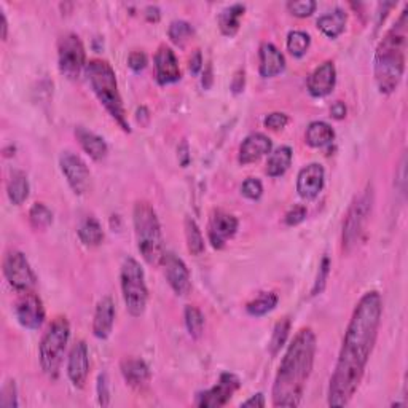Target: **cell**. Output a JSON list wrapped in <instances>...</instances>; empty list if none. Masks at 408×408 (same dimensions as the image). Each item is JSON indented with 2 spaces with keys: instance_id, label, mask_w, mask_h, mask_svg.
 <instances>
[{
  "instance_id": "6da1fadb",
  "label": "cell",
  "mask_w": 408,
  "mask_h": 408,
  "mask_svg": "<svg viewBox=\"0 0 408 408\" xmlns=\"http://www.w3.org/2000/svg\"><path fill=\"white\" fill-rule=\"evenodd\" d=\"M383 316V299L377 290L362 295L348 324L345 338L329 385V405L345 407L359 390L377 343Z\"/></svg>"
},
{
  "instance_id": "7a4b0ae2",
  "label": "cell",
  "mask_w": 408,
  "mask_h": 408,
  "mask_svg": "<svg viewBox=\"0 0 408 408\" xmlns=\"http://www.w3.org/2000/svg\"><path fill=\"white\" fill-rule=\"evenodd\" d=\"M316 335L311 329H302L294 336L281 360L273 385V405L295 408L302 402L308 378L313 372Z\"/></svg>"
},
{
  "instance_id": "3957f363",
  "label": "cell",
  "mask_w": 408,
  "mask_h": 408,
  "mask_svg": "<svg viewBox=\"0 0 408 408\" xmlns=\"http://www.w3.org/2000/svg\"><path fill=\"white\" fill-rule=\"evenodd\" d=\"M407 26L408 9H405L397 21L391 26L375 53V82L380 93L391 94L396 92L405 72L407 51Z\"/></svg>"
},
{
  "instance_id": "277c9868",
  "label": "cell",
  "mask_w": 408,
  "mask_h": 408,
  "mask_svg": "<svg viewBox=\"0 0 408 408\" xmlns=\"http://www.w3.org/2000/svg\"><path fill=\"white\" fill-rule=\"evenodd\" d=\"M85 72L94 94L98 96V99L101 101L102 106L106 107L110 116L118 123L123 131L131 133L125 107H123L121 94L118 92L115 70L112 69V66H110L107 61L92 60L87 62Z\"/></svg>"
},
{
  "instance_id": "5b68a950",
  "label": "cell",
  "mask_w": 408,
  "mask_h": 408,
  "mask_svg": "<svg viewBox=\"0 0 408 408\" xmlns=\"http://www.w3.org/2000/svg\"><path fill=\"white\" fill-rule=\"evenodd\" d=\"M133 220L140 255L147 263L160 265L165 255V241L157 211L150 203L138 202L133 211Z\"/></svg>"
},
{
  "instance_id": "8992f818",
  "label": "cell",
  "mask_w": 408,
  "mask_h": 408,
  "mask_svg": "<svg viewBox=\"0 0 408 408\" xmlns=\"http://www.w3.org/2000/svg\"><path fill=\"white\" fill-rule=\"evenodd\" d=\"M69 336H70L69 321L66 317L60 316L51 322V326L48 327L47 332H45L40 341V346H38L40 367L51 380L57 378V375H60Z\"/></svg>"
},
{
  "instance_id": "52a82bcc",
  "label": "cell",
  "mask_w": 408,
  "mask_h": 408,
  "mask_svg": "<svg viewBox=\"0 0 408 408\" xmlns=\"http://www.w3.org/2000/svg\"><path fill=\"white\" fill-rule=\"evenodd\" d=\"M120 281L123 300H125L128 313L133 317H140L147 308L148 290L145 284V273L136 258H125L120 271Z\"/></svg>"
},
{
  "instance_id": "ba28073f",
  "label": "cell",
  "mask_w": 408,
  "mask_h": 408,
  "mask_svg": "<svg viewBox=\"0 0 408 408\" xmlns=\"http://www.w3.org/2000/svg\"><path fill=\"white\" fill-rule=\"evenodd\" d=\"M372 211V190H365L349 206L345 222H343V250L351 252L360 243L365 230L367 219Z\"/></svg>"
},
{
  "instance_id": "9c48e42d",
  "label": "cell",
  "mask_w": 408,
  "mask_h": 408,
  "mask_svg": "<svg viewBox=\"0 0 408 408\" xmlns=\"http://www.w3.org/2000/svg\"><path fill=\"white\" fill-rule=\"evenodd\" d=\"M57 64L64 77L77 80L87 67V53L80 37L74 32L64 34L57 42Z\"/></svg>"
},
{
  "instance_id": "30bf717a",
  "label": "cell",
  "mask_w": 408,
  "mask_h": 408,
  "mask_svg": "<svg viewBox=\"0 0 408 408\" xmlns=\"http://www.w3.org/2000/svg\"><path fill=\"white\" fill-rule=\"evenodd\" d=\"M4 275L13 289L18 292H29L35 286L37 277L28 258L19 250L6 252L4 258Z\"/></svg>"
},
{
  "instance_id": "8fae6325",
  "label": "cell",
  "mask_w": 408,
  "mask_h": 408,
  "mask_svg": "<svg viewBox=\"0 0 408 408\" xmlns=\"http://www.w3.org/2000/svg\"><path fill=\"white\" fill-rule=\"evenodd\" d=\"M60 166L75 195H85L92 187V172H89L85 161L72 152H62L60 157Z\"/></svg>"
},
{
  "instance_id": "7c38bea8",
  "label": "cell",
  "mask_w": 408,
  "mask_h": 408,
  "mask_svg": "<svg viewBox=\"0 0 408 408\" xmlns=\"http://www.w3.org/2000/svg\"><path fill=\"white\" fill-rule=\"evenodd\" d=\"M239 387H241V380L235 373H222L216 386L207 390L202 394H198L197 405L203 408H219L230 402Z\"/></svg>"
},
{
  "instance_id": "4fadbf2b",
  "label": "cell",
  "mask_w": 408,
  "mask_h": 408,
  "mask_svg": "<svg viewBox=\"0 0 408 408\" xmlns=\"http://www.w3.org/2000/svg\"><path fill=\"white\" fill-rule=\"evenodd\" d=\"M15 316L24 329H40L45 321V308L40 297L35 295L32 290H29V292H21L15 303Z\"/></svg>"
},
{
  "instance_id": "5bb4252c",
  "label": "cell",
  "mask_w": 408,
  "mask_h": 408,
  "mask_svg": "<svg viewBox=\"0 0 408 408\" xmlns=\"http://www.w3.org/2000/svg\"><path fill=\"white\" fill-rule=\"evenodd\" d=\"M161 265L165 268V276L171 289L180 297H187L192 290L190 271L185 262L179 258L174 252H165Z\"/></svg>"
},
{
  "instance_id": "9a60e30c",
  "label": "cell",
  "mask_w": 408,
  "mask_h": 408,
  "mask_svg": "<svg viewBox=\"0 0 408 408\" xmlns=\"http://www.w3.org/2000/svg\"><path fill=\"white\" fill-rule=\"evenodd\" d=\"M238 219L225 211H214L209 225H207V236L214 249H224L228 239L236 235Z\"/></svg>"
},
{
  "instance_id": "2e32d148",
  "label": "cell",
  "mask_w": 408,
  "mask_h": 408,
  "mask_svg": "<svg viewBox=\"0 0 408 408\" xmlns=\"http://www.w3.org/2000/svg\"><path fill=\"white\" fill-rule=\"evenodd\" d=\"M89 375V354L85 341H77L69 353L67 377L75 387H85Z\"/></svg>"
},
{
  "instance_id": "e0dca14e",
  "label": "cell",
  "mask_w": 408,
  "mask_h": 408,
  "mask_svg": "<svg viewBox=\"0 0 408 408\" xmlns=\"http://www.w3.org/2000/svg\"><path fill=\"white\" fill-rule=\"evenodd\" d=\"M336 83V70L332 61L322 62L308 77V92L313 98H324L333 92Z\"/></svg>"
},
{
  "instance_id": "ac0fdd59",
  "label": "cell",
  "mask_w": 408,
  "mask_h": 408,
  "mask_svg": "<svg viewBox=\"0 0 408 408\" xmlns=\"http://www.w3.org/2000/svg\"><path fill=\"white\" fill-rule=\"evenodd\" d=\"M155 70H157V82L160 85H170L180 80L179 61L171 47L161 45L155 55Z\"/></svg>"
},
{
  "instance_id": "d6986e66",
  "label": "cell",
  "mask_w": 408,
  "mask_h": 408,
  "mask_svg": "<svg viewBox=\"0 0 408 408\" xmlns=\"http://www.w3.org/2000/svg\"><path fill=\"white\" fill-rule=\"evenodd\" d=\"M324 167L319 163H311L303 167L297 177V192L305 199H313L319 195L324 187Z\"/></svg>"
},
{
  "instance_id": "ffe728a7",
  "label": "cell",
  "mask_w": 408,
  "mask_h": 408,
  "mask_svg": "<svg viewBox=\"0 0 408 408\" xmlns=\"http://www.w3.org/2000/svg\"><path fill=\"white\" fill-rule=\"evenodd\" d=\"M271 148H273V142H271L268 136L262 133H252L243 140L241 147H239V163H254V161H258L265 155L271 153Z\"/></svg>"
},
{
  "instance_id": "44dd1931",
  "label": "cell",
  "mask_w": 408,
  "mask_h": 408,
  "mask_svg": "<svg viewBox=\"0 0 408 408\" xmlns=\"http://www.w3.org/2000/svg\"><path fill=\"white\" fill-rule=\"evenodd\" d=\"M115 321V305L112 297H102L96 307L93 319V333L96 338L106 340L112 333Z\"/></svg>"
},
{
  "instance_id": "7402d4cb",
  "label": "cell",
  "mask_w": 408,
  "mask_h": 408,
  "mask_svg": "<svg viewBox=\"0 0 408 408\" xmlns=\"http://www.w3.org/2000/svg\"><path fill=\"white\" fill-rule=\"evenodd\" d=\"M258 56H260V66H258V70H260V75L265 77V79H270V77L281 74L284 67H286V57H284V55L273 43L270 42L262 43Z\"/></svg>"
},
{
  "instance_id": "603a6c76",
  "label": "cell",
  "mask_w": 408,
  "mask_h": 408,
  "mask_svg": "<svg viewBox=\"0 0 408 408\" xmlns=\"http://www.w3.org/2000/svg\"><path fill=\"white\" fill-rule=\"evenodd\" d=\"M120 370L126 383L133 387H142L150 380V368L139 358H128L121 362Z\"/></svg>"
},
{
  "instance_id": "cb8c5ba5",
  "label": "cell",
  "mask_w": 408,
  "mask_h": 408,
  "mask_svg": "<svg viewBox=\"0 0 408 408\" xmlns=\"http://www.w3.org/2000/svg\"><path fill=\"white\" fill-rule=\"evenodd\" d=\"M75 136L83 150H85L93 160L101 161L107 157L109 147L101 136L93 131H88V129L83 126H79L75 129Z\"/></svg>"
},
{
  "instance_id": "d4e9b609",
  "label": "cell",
  "mask_w": 408,
  "mask_h": 408,
  "mask_svg": "<svg viewBox=\"0 0 408 408\" xmlns=\"http://www.w3.org/2000/svg\"><path fill=\"white\" fill-rule=\"evenodd\" d=\"M348 15L345 10L335 9L317 19V28L330 38H336L346 28Z\"/></svg>"
},
{
  "instance_id": "484cf974",
  "label": "cell",
  "mask_w": 408,
  "mask_h": 408,
  "mask_svg": "<svg viewBox=\"0 0 408 408\" xmlns=\"http://www.w3.org/2000/svg\"><path fill=\"white\" fill-rule=\"evenodd\" d=\"M246 6L243 4H233L226 6L219 15V28L224 35L233 37L239 31V23L244 16Z\"/></svg>"
},
{
  "instance_id": "4316f807",
  "label": "cell",
  "mask_w": 408,
  "mask_h": 408,
  "mask_svg": "<svg viewBox=\"0 0 408 408\" xmlns=\"http://www.w3.org/2000/svg\"><path fill=\"white\" fill-rule=\"evenodd\" d=\"M305 139L309 147L321 148L324 145H329L335 139V131L326 121H313L307 128Z\"/></svg>"
},
{
  "instance_id": "83f0119b",
  "label": "cell",
  "mask_w": 408,
  "mask_h": 408,
  "mask_svg": "<svg viewBox=\"0 0 408 408\" xmlns=\"http://www.w3.org/2000/svg\"><path fill=\"white\" fill-rule=\"evenodd\" d=\"M6 193L13 204H23L29 197V180L24 171L15 170L11 172L9 179V185H6Z\"/></svg>"
},
{
  "instance_id": "f1b7e54d",
  "label": "cell",
  "mask_w": 408,
  "mask_h": 408,
  "mask_svg": "<svg viewBox=\"0 0 408 408\" xmlns=\"http://www.w3.org/2000/svg\"><path fill=\"white\" fill-rule=\"evenodd\" d=\"M292 158H294V153H292V148L290 147L282 145L280 148H276V150L270 155V158L267 161V174L268 176L270 177L282 176V174L290 167Z\"/></svg>"
},
{
  "instance_id": "f546056e",
  "label": "cell",
  "mask_w": 408,
  "mask_h": 408,
  "mask_svg": "<svg viewBox=\"0 0 408 408\" xmlns=\"http://www.w3.org/2000/svg\"><path fill=\"white\" fill-rule=\"evenodd\" d=\"M187 248L192 255H202L204 252V238L198 224L192 217H185L184 222Z\"/></svg>"
},
{
  "instance_id": "4dcf8cb0",
  "label": "cell",
  "mask_w": 408,
  "mask_h": 408,
  "mask_svg": "<svg viewBox=\"0 0 408 408\" xmlns=\"http://www.w3.org/2000/svg\"><path fill=\"white\" fill-rule=\"evenodd\" d=\"M79 238L87 246H99L104 241V231L98 219L87 217L83 220L79 226Z\"/></svg>"
},
{
  "instance_id": "1f68e13d",
  "label": "cell",
  "mask_w": 408,
  "mask_h": 408,
  "mask_svg": "<svg viewBox=\"0 0 408 408\" xmlns=\"http://www.w3.org/2000/svg\"><path fill=\"white\" fill-rule=\"evenodd\" d=\"M277 295L275 292H263L257 297L255 300H252L248 303V313L250 316H265L268 314L270 311H273L277 305Z\"/></svg>"
},
{
  "instance_id": "d6a6232c",
  "label": "cell",
  "mask_w": 408,
  "mask_h": 408,
  "mask_svg": "<svg viewBox=\"0 0 408 408\" xmlns=\"http://www.w3.org/2000/svg\"><path fill=\"white\" fill-rule=\"evenodd\" d=\"M29 222L35 230H47L53 224V212L43 203L32 204L29 211Z\"/></svg>"
},
{
  "instance_id": "836d02e7",
  "label": "cell",
  "mask_w": 408,
  "mask_h": 408,
  "mask_svg": "<svg viewBox=\"0 0 408 408\" xmlns=\"http://www.w3.org/2000/svg\"><path fill=\"white\" fill-rule=\"evenodd\" d=\"M185 326L192 338H199L204 330V316L197 307L189 305L185 307Z\"/></svg>"
},
{
  "instance_id": "e575fe53",
  "label": "cell",
  "mask_w": 408,
  "mask_h": 408,
  "mask_svg": "<svg viewBox=\"0 0 408 408\" xmlns=\"http://www.w3.org/2000/svg\"><path fill=\"white\" fill-rule=\"evenodd\" d=\"M311 45L309 34L303 31H290L287 35V50L295 57H302L307 53Z\"/></svg>"
},
{
  "instance_id": "d590c367",
  "label": "cell",
  "mask_w": 408,
  "mask_h": 408,
  "mask_svg": "<svg viewBox=\"0 0 408 408\" xmlns=\"http://www.w3.org/2000/svg\"><path fill=\"white\" fill-rule=\"evenodd\" d=\"M193 26L189 21H184V19H176L170 24V29H167V35L172 40V43L176 45H184L189 38L193 35Z\"/></svg>"
},
{
  "instance_id": "8d00e7d4",
  "label": "cell",
  "mask_w": 408,
  "mask_h": 408,
  "mask_svg": "<svg viewBox=\"0 0 408 408\" xmlns=\"http://www.w3.org/2000/svg\"><path fill=\"white\" fill-rule=\"evenodd\" d=\"M290 332V321L289 319H282L275 326L273 335H271V341H270V353L271 355H276L281 351V348L286 343L287 336Z\"/></svg>"
},
{
  "instance_id": "74e56055",
  "label": "cell",
  "mask_w": 408,
  "mask_h": 408,
  "mask_svg": "<svg viewBox=\"0 0 408 408\" xmlns=\"http://www.w3.org/2000/svg\"><path fill=\"white\" fill-rule=\"evenodd\" d=\"M18 404V391L15 381L10 380L2 386L0 391V407L2 408H16Z\"/></svg>"
},
{
  "instance_id": "f35d334b",
  "label": "cell",
  "mask_w": 408,
  "mask_h": 408,
  "mask_svg": "<svg viewBox=\"0 0 408 408\" xmlns=\"http://www.w3.org/2000/svg\"><path fill=\"white\" fill-rule=\"evenodd\" d=\"M329 273H330V258L326 255L322 258V262L319 265V271H317V277H316L314 287H313V290H311V295L314 297V295L322 294V290L326 289Z\"/></svg>"
},
{
  "instance_id": "ab89813d",
  "label": "cell",
  "mask_w": 408,
  "mask_h": 408,
  "mask_svg": "<svg viewBox=\"0 0 408 408\" xmlns=\"http://www.w3.org/2000/svg\"><path fill=\"white\" fill-rule=\"evenodd\" d=\"M287 10L292 13L294 16L307 18L314 13L316 2L314 0H295V2L287 4Z\"/></svg>"
},
{
  "instance_id": "60d3db41",
  "label": "cell",
  "mask_w": 408,
  "mask_h": 408,
  "mask_svg": "<svg viewBox=\"0 0 408 408\" xmlns=\"http://www.w3.org/2000/svg\"><path fill=\"white\" fill-rule=\"evenodd\" d=\"M241 193L249 199H258L263 195V185L258 179L249 177L246 179L241 187Z\"/></svg>"
},
{
  "instance_id": "b9f144b4",
  "label": "cell",
  "mask_w": 408,
  "mask_h": 408,
  "mask_svg": "<svg viewBox=\"0 0 408 408\" xmlns=\"http://www.w3.org/2000/svg\"><path fill=\"white\" fill-rule=\"evenodd\" d=\"M263 123L267 128L273 129V131H277V129H282L287 126L289 116L282 112H273V114L267 115V118L263 120Z\"/></svg>"
},
{
  "instance_id": "7bdbcfd3",
  "label": "cell",
  "mask_w": 408,
  "mask_h": 408,
  "mask_svg": "<svg viewBox=\"0 0 408 408\" xmlns=\"http://www.w3.org/2000/svg\"><path fill=\"white\" fill-rule=\"evenodd\" d=\"M305 219H307V207L299 204V206H294L292 209L286 214L284 222H286V225L289 226H295V225L302 224Z\"/></svg>"
},
{
  "instance_id": "ee69618b",
  "label": "cell",
  "mask_w": 408,
  "mask_h": 408,
  "mask_svg": "<svg viewBox=\"0 0 408 408\" xmlns=\"http://www.w3.org/2000/svg\"><path fill=\"white\" fill-rule=\"evenodd\" d=\"M98 400L101 407H107L110 404V391L107 373H101L98 377Z\"/></svg>"
},
{
  "instance_id": "f6af8a7d",
  "label": "cell",
  "mask_w": 408,
  "mask_h": 408,
  "mask_svg": "<svg viewBox=\"0 0 408 408\" xmlns=\"http://www.w3.org/2000/svg\"><path fill=\"white\" fill-rule=\"evenodd\" d=\"M147 55L144 51H133L128 56V66L131 67L134 72H140L142 69H145L147 66Z\"/></svg>"
},
{
  "instance_id": "bcb514c9",
  "label": "cell",
  "mask_w": 408,
  "mask_h": 408,
  "mask_svg": "<svg viewBox=\"0 0 408 408\" xmlns=\"http://www.w3.org/2000/svg\"><path fill=\"white\" fill-rule=\"evenodd\" d=\"M246 85V77H244V70H238V72L233 75V80H231V92L238 94L241 93L244 89Z\"/></svg>"
},
{
  "instance_id": "7dc6e473",
  "label": "cell",
  "mask_w": 408,
  "mask_h": 408,
  "mask_svg": "<svg viewBox=\"0 0 408 408\" xmlns=\"http://www.w3.org/2000/svg\"><path fill=\"white\" fill-rule=\"evenodd\" d=\"M189 67H190V72L193 75H197L199 70H202L203 67V56H202V51H195L193 53V56L190 57V64H189Z\"/></svg>"
},
{
  "instance_id": "c3c4849f",
  "label": "cell",
  "mask_w": 408,
  "mask_h": 408,
  "mask_svg": "<svg viewBox=\"0 0 408 408\" xmlns=\"http://www.w3.org/2000/svg\"><path fill=\"white\" fill-rule=\"evenodd\" d=\"M330 115L333 116L335 120H341L346 116V106L345 102L341 101H336L332 107H330Z\"/></svg>"
},
{
  "instance_id": "681fc988",
  "label": "cell",
  "mask_w": 408,
  "mask_h": 408,
  "mask_svg": "<svg viewBox=\"0 0 408 408\" xmlns=\"http://www.w3.org/2000/svg\"><path fill=\"white\" fill-rule=\"evenodd\" d=\"M241 407H255V408L265 407V397H263V394H262V392L255 394V396H252L250 399L246 400V402H243Z\"/></svg>"
},
{
  "instance_id": "f907efd6",
  "label": "cell",
  "mask_w": 408,
  "mask_h": 408,
  "mask_svg": "<svg viewBox=\"0 0 408 408\" xmlns=\"http://www.w3.org/2000/svg\"><path fill=\"white\" fill-rule=\"evenodd\" d=\"M179 157H180V163H182V166L189 165L190 155H189V144H187V142H182V145L179 147Z\"/></svg>"
},
{
  "instance_id": "816d5d0a",
  "label": "cell",
  "mask_w": 408,
  "mask_h": 408,
  "mask_svg": "<svg viewBox=\"0 0 408 408\" xmlns=\"http://www.w3.org/2000/svg\"><path fill=\"white\" fill-rule=\"evenodd\" d=\"M145 16H147L148 21L157 23L158 19H160V10H158V6H155V5H148L147 9H145Z\"/></svg>"
},
{
  "instance_id": "f5cc1de1",
  "label": "cell",
  "mask_w": 408,
  "mask_h": 408,
  "mask_svg": "<svg viewBox=\"0 0 408 408\" xmlns=\"http://www.w3.org/2000/svg\"><path fill=\"white\" fill-rule=\"evenodd\" d=\"M211 85H212V66L211 64H207V67L204 69L203 74V87L209 88Z\"/></svg>"
},
{
  "instance_id": "db71d44e",
  "label": "cell",
  "mask_w": 408,
  "mask_h": 408,
  "mask_svg": "<svg viewBox=\"0 0 408 408\" xmlns=\"http://www.w3.org/2000/svg\"><path fill=\"white\" fill-rule=\"evenodd\" d=\"M0 19H2V40H6V35H9V23H6V16L2 10H0Z\"/></svg>"
}]
</instances>
